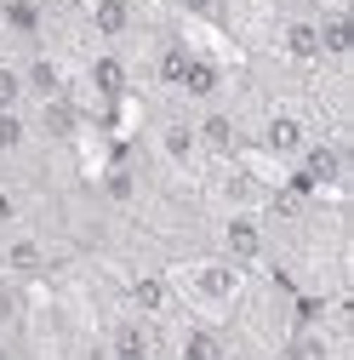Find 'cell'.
<instances>
[{"label": "cell", "mask_w": 354, "mask_h": 360, "mask_svg": "<svg viewBox=\"0 0 354 360\" xmlns=\"http://www.w3.org/2000/svg\"><path fill=\"white\" fill-rule=\"evenodd\" d=\"M189 18H223V0H177Z\"/></svg>", "instance_id": "d4e9b609"}, {"label": "cell", "mask_w": 354, "mask_h": 360, "mask_svg": "<svg viewBox=\"0 0 354 360\" xmlns=\"http://www.w3.org/2000/svg\"><path fill=\"white\" fill-rule=\"evenodd\" d=\"M195 149H206V155H217V160H229V155L240 149L235 120H229L223 109H206V115L195 120Z\"/></svg>", "instance_id": "8992f818"}, {"label": "cell", "mask_w": 354, "mask_h": 360, "mask_svg": "<svg viewBox=\"0 0 354 360\" xmlns=\"http://www.w3.org/2000/svg\"><path fill=\"white\" fill-rule=\"evenodd\" d=\"M109 360H149V326L143 321H120L109 338Z\"/></svg>", "instance_id": "30bf717a"}, {"label": "cell", "mask_w": 354, "mask_h": 360, "mask_svg": "<svg viewBox=\"0 0 354 360\" xmlns=\"http://www.w3.org/2000/svg\"><path fill=\"white\" fill-rule=\"evenodd\" d=\"M6 12H12V29H23V34H34V23H40V12L29 6V0H12Z\"/></svg>", "instance_id": "cb8c5ba5"}, {"label": "cell", "mask_w": 354, "mask_h": 360, "mask_svg": "<svg viewBox=\"0 0 354 360\" xmlns=\"http://www.w3.org/2000/svg\"><path fill=\"white\" fill-rule=\"evenodd\" d=\"M337 177H343V149H337V143H308V149L297 155L291 189H297V195H315V189L337 184Z\"/></svg>", "instance_id": "3957f363"}, {"label": "cell", "mask_w": 354, "mask_h": 360, "mask_svg": "<svg viewBox=\"0 0 354 360\" xmlns=\"http://www.w3.org/2000/svg\"><path fill=\"white\" fill-rule=\"evenodd\" d=\"M286 354H291V360H332V343H326L320 326H297L291 343H286Z\"/></svg>", "instance_id": "9a60e30c"}, {"label": "cell", "mask_w": 354, "mask_h": 360, "mask_svg": "<svg viewBox=\"0 0 354 360\" xmlns=\"http://www.w3.org/2000/svg\"><path fill=\"white\" fill-rule=\"evenodd\" d=\"M183 292L200 303V309H235L240 303V286H246V269H235V263H223V257H200V263H189L183 275Z\"/></svg>", "instance_id": "6da1fadb"}, {"label": "cell", "mask_w": 354, "mask_h": 360, "mask_svg": "<svg viewBox=\"0 0 354 360\" xmlns=\"http://www.w3.org/2000/svg\"><path fill=\"white\" fill-rule=\"evenodd\" d=\"M280 52L291 63H320V34H315V18H286L280 23Z\"/></svg>", "instance_id": "ba28073f"}, {"label": "cell", "mask_w": 354, "mask_h": 360, "mask_svg": "<svg viewBox=\"0 0 354 360\" xmlns=\"http://www.w3.org/2000/svg\"><path fill=\"white\" fill-rule=\"evenodd\" d=\"M40 126H46L52 131V138H74V109H69V98H46V103H40Z\"/></svg>", "instance_id": "ac0fdd59"}, {"label": "cell", "mask_w": 354, "mask_h": 360, "mask_svg": "<svg viewBox=\"0 0 354 360\" xmlns=\"http://www.w3.org/2000/svg\"><path fill=\"white\" fill-rule=\"evenodd\" d=\"M29 103V86H23V69L18 63H0V115H18Z\"/></svg>", "instance_id": "e0dca14e"}, {"label": "cell", "mask_w": 354, "mask_h": 360, "mask_svg": "<svg viewBox=\"0 0 354 360\" xmlns=\"http://www.w3.org/2000/svg\"><path fill=\"white\" fill-rule=\"evenodd\" d=\"M189 58H195V52L166 46V52H160V80H166V86H177V80H183V69H189Z\"/></svg>", "instance_id": "603a6c76"}, {"label": "cell", "mask_w": 354, "mask_h": 360, "mask_svg": "<svg viewBox=\"0 0 354 360\" xmlns=\"http://www.w3.org/2000/svg\"><path fill=\"white\" fill-rule=\"evenodd\" d=\"M315 34H320V63H348L354 58V23H348V12H320Z\"/></svg>", "instance_id": "52a82bcc"}, {"label": "cell", "mask_w": 354, "mask_h": 360, "mask_svg": "<svg viewBox=\"0 0 354 360\" xmlns=\"http://www.w3.org/2000/svg\"><path fill=\"white\" fill-rule=\"evenodd\" d=\"M131 309H138V314H160L166 309V281H155V275L131 281Z\"/></svg>", "instance_id": "d6986e66"}, {"label": "cell", "mask_w": 354, "mask_h": 360, "mask_svg": "<svg viewBox=\"0 0 354 360\" xmlns=\"http://www.w3.org/2000/svg\"><path fill=\"white\" fill-rule=\"evenodd\" d=\"M263 257H269V235H263V223H257L251 212H235V217L223 223V263L257 269Z\"/></svg>", "instance_id": "7a4b0ae2"}, {"label": "cell", "mask_w": 354, "mask_h": 360, "mask_svg": "<svg viewBox=\"0 0 354 360\" xmlns=\"http://www.w3.org/2000/svg\"><path fill=\"white\" fill-rule=\"evenodd\" d=\"M23 138H29V120H23V109H18V115H0V155L23 149Z\"/></svg>", "instance_id": "7402d4cb"}, {"label": "cell", "mask_w": 354, "mask_h": 360, "mask_svg": "<svg viewBox=\"0 0 354 360\" xmlns=\"http://www.w3.org/2000/svg\"><path fill=\"white\" fill-rule=\"evenodd\" d=\"M23 86H29V98H63V75H58V63L52 58H34V63H23Z\"/></svg>", "instance_id": "8fae6325"}, {"label": "cell", "mask_w": 354, "mask_h": 360, "mask_svg": "<svg viewBox=\"0 0 354 360\" xmlns=\"http://www.w3.org/2000/svg\"><path fill=\"white\" fill-rule=\"evenodd\" d=\"M160 149H166V160H177V166H189L200 149H195V126L189 120H166L160 126Z\"/></svg>", "instance_id": "4fadbf2b"}, {"label": "cell", "mask_w": 354, "mask_h": 360, "mask_svg": "<svg viewBox=\"0 0 354 360\" xmlns=\"http://www.w3.org/2000/svg\"><path fill=\"white\" fill-rule=\"evenodd\" d=\"M217 86H223V69H217L211 58H189L183 80H177V92L195 98V103H211V98H217Z\"/></svg>", "instance_id": "9c48e42d"}, {"label": "cell", "mask_w": 354, "mask_h": 360, "mask_svg": "<svg viewBox=\"0 0 354 360\" xmlns=\"http://www.w3.org/2000/svg\"><path fill=\"white\" fill-rule=\"evenodd\" d=\"M23 321V286L18 281H0V332H12Z\"/></svg>", "instance_id": "ffe728a7"}, {"label": "cell", "mask_w": 354, "mask_h": 360, "mask_svg": "<svg viewBox=\"0 0 354 360\" xmlns=\"http://www.w3.org/2000/svg\"><path fill=\"white\" fill-rule=\"evenodd\" d=\"M103 195L109 200H131V195H138V177H131V166H109V177H103Z\"/></svg>", "instance_id": "44dd1931"}, {"label": "cell", "mask_w": 354, "mask_h": 360, "mask_svg": "<svg viewBox=\"0 0 354 360\" xmlns=\"http://www.w3.org/2000/svg\"><path fill=\"white\" fill-rule=\"evenodd\" d=\"M92 23L103 40H126L131 34V0H98L92 6Z\"/></svg>", "instance_id": "7c38bea8"}, {"label": "cell", "mask_w": 354, "mask_h": 360, "mask_svg": "<svg viewBox=\"0 0 354 360\" xmlns=\"http://www.w3.org/2000/svg\"><path fill=\"white\" fill-rule=\"evenodd\" d=\"M263 149H269L275 160H297V155L308 149V126H303V115L275 109L269 120H263Z\"/></svg>", "instance_id": "277c9868"}, {"label": "cell", "mask_w": 354, "mask_h": 360, "mask_svg": "<svg viewBox=\"0 0 354 360\" xmlns=\"http://www.w3.org/2000/svg\"><path fill=\"white\" fill-rule=\"evenodd\" d=\"M183 360H229L223 332H211V326H189V332H183Z\"/></svg>", "instance_id": "5bb4252c"}, {"label": "cell", "mask_w": 354, "mask_h": 360, "mask_svg": "<svg viewBox=\"0 0 354 360\" xmlns=\"http://www.w3.org/2000/svg\"><path fill=\"white\" fill-rule=\"evenodd\" d=\"M46 246H40V235H6V246H0V269H6L12 281H34L46 275Z\"/></svg>", "instance_id": "5b68a950"}, {"label": "cell", "mask_w": 354, "mask_h": 360, "mask_svg": "<svg viewBox=\"0 0 354 360\" xmlns=\"http://www.w3.org/2000/svg\"><path fill=\"white\" fill-rule=\"evenodd\" d=\"M92 86H98V92H103V98L114 103V98L126 92V63H120L114 52H103V58L92 63Z\"/></svg>", "instance_id": "2e32d148"}]
</instances>
